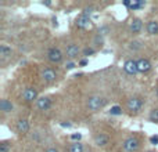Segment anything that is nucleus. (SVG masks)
Returning <instances> with one entry per match:
<instances>
[{
	"mask_svg": "<svg viewBox=\"0 0 158 152\" xmlns=\"http://www.w3.org/2000/svg\"><path fill=\"white\" fill-rule=\"evenodd\" d=\"M107 104V100L104 97L100 95H92V97L87 98V108L92 112H97L100 109H103Z\"/></svg>",
	"mask_w": 158,
	"mask_h": 152,
	"instance_id": "nucleus-1",
	"label": "nucleus"
},
{
	"mask_svg": "<svg viewBox=\"0 0 158 152\" xmlns=\"http://www.w3.org/2000/svg\"><path fill=\"white\" fill-rule=\"evenodd\" d=\"M123 150L126 152H137L140 148V141L137 137H128L122 144Z\"/></svg>",
	"mask_w": 158,
	"mask_h": 152,
	"instance_id": "nucleus-2",
	"label": "nucleus"
},
{
	"mask_svg": "<svg viewBox=\"0 0 158 152\" xmlns=\"http://www.w3.org/2000/svg\"><path fill=\"white\" fill-rule=\"evenodd\" d=\"M142 106H143V101H142V98H139V97H132L126 101V108H128V111L132 112V114H137V112L142 109Z\"/></svg>",
	"mask_w": 158,
	"mask_h": 152,
	"instance_id": "nucleus-3",
	"label": "nucleus"
},
{
	"mask_svg": "<svg viewBox=\"0 0 158 152\" xmlns=\"http://www.w3.org/2000/svg\"><path fill=\"white\" fill-rule=\"evenodd\" d=\"M63 58H64V55L60 51V49H57V47L49 49V51H47V60L52 64H60L63 61Z\"/></svg>",
	"mask_w": 158,
	"mask_h": 152,
	"instance_id": "nucleus-4",
	"label": "nucleus"
},
{
	"mask_svg": "<svg viewBox=\"0 0 158 152\" xmlns=\"http://www.w3.org/2000/svg\"><path fill=\"white\" fill-rule=\"evenodd\" d=\"M22 98L27 102H32V101H38V90L35 87H27V89L22 91Z\"/></svg>",
	"mask_w": 158,
	"mask_h": 152,
	"instance_id": "nucleus-5",
	"label": "nucleus"
},
{
	"mask_svg": "<svg viewBox=\"0 0 158 152\" xmlns=\"http://www.w3.org/2000/svg\"><path fill=\"white\" fill-rule=\"evenodd\" d=\"M123 71H125V74H128L131 76L136 75L137 72H139V69H137V61H135V60L125 61V64H123Z\"/></svg>",
	"mask_w": 158,
	"mask_h": 152,
	"instance_id": "nucleus-6",
	"label": "nucleus"
},
{
	"mask_svg": "<svg viewBox=\"0 0 158 152\" xmlns=\"http://www.w3.org/2000/svg\"><path fill=\"white\" fill-rule=\"evenodd\" d=\"M42 79H43V82H46V83H53V82H56V79H57V74H56V71L52 68H44L43 71H42Z\"/></svg>",
	"mask_w": 158,
	"mask_h": 152,
	"instance_id": "nucleus-7",
	"label": "nucleus"
},
{
	"mask_svg": "<svg viewBox=\"0 0 158 152\" xmlns=\"http://www.w3.org/2000/svg\"><path fill=\"white\" fill-rule=\"evenodd\" d=\"M90 24H92L90 17L85 15V14H81V15L75 19V25H77V28H79V29H86V28L90 26Z\"/></svg>",
	"mask_w": 158,
	"mask_h": 152,
	"instance_id": "nucleus-8",
	"label": "nucleus"
},
{
	"mask_svg": "<svg viewBox=\"0 0 158 152\" xmlns=\"http://www.w3.org/2000/svg\"><path fill=\"white\" fill-rule=\"evenodd\" d=\"M36 106L39 111H49L52 108V100L49 97H40L36 101Z\"/></svg>",
	"mask_w": 158,
	"mask_h": 152,
	"instance_id": "nucleus-9",
	"label": "nucleus"
},
{
	"mask_svg": "<svg viewBox=\"0 0 158 152\" xmlns=\"http://www.w3.org/2000/svg\"><path fill=\"white\" fill-rule=\"evenodd\" d=\"M65 53H67V57L74 60V58H78V55L81 54V49H79L78 44L71 43V44H68V46H67Z\"/></svg>",
	"mask_w": 158,
	"mask_h": 152,
	"instance_id": "nucleus-10",
	"label": "nucleus"
},
{
	"mask_svg": "<svg viewBox=\"0 0 158 152\" xmlns=\"http://www.w3.org/2000/svg\"><path fill=\"white\" fill-rule=\"evenodd\" d=\"M137 69H139L140 74H147L151 69V62L147 58H139L137 60Z\"/></svg>",
	"mask_w": 158,
	"mask_h": 152,
	"instance_id": "nucleus-11",
	"label": "nucleus"
},
{
	"mask_svg": "<svg viewBox=\"0 0 158 152\" xmlns=\"http://www.w3.org/2000/svg\"><path fill=\"white\" fill-rule=\"evenodd\" d=\"M15 129H17V133L19 134H27L29 131V122L27 119H19L15 125Z\"/></svg>",
	"mask_w": 158,
	"mask_h": 152,
	"instance_id": "nucleus-12",
	"label": "nucleus"
},
{
	"mask_svg": "<svg viewBox=\"0 0 158 152\" xmlns=\"http://www.w3.org/2000/svg\"><path fill=\"white\" fill-rule=\"evenodd\" d=\"M143 29V21L140 18H133L131 21V32L133 33V35H137V33H140Z\"/></svg>",
	"mask_w": 158,
	"mask_h": 152,
	"instance_id": "nucleus-13",
	"label": "nucleus"
},
{
	"mask_svg": "<svg viewBox=\"0 0 158 152\" xmlns=\"http://www.w3.org/2000/svg\"><path fill=\"white\" fill-rule=\"evenodd\" d=\"M0 111H2L3 114H11V112L14 111L13 102L6 100V98H2V100H0Z\"/></svg>",
	"mask_w": 158,
	"mask_h": 152,
	"instance_id": "nucleus-14",
	"label": "nucleus"
},
{
	"mask_svg": "<svg viewBox=\"0 0 158 152\" xmlns=\"http://www.w3.org/2000/svg\"><path fill=\"white\" fill-rule=\"evenodd\" d=\"M108 142H110V137L107 136V134L98 133L94 136V144L97 145V147H106Z\"/></svg>",
	"mask_w": 158,
	"mask_h": 152,
	"instance_id": "nucleus-15",
	"label": "nucleus"
},
{
	"mask_svg": "<svg viewBox=\"0 0 158 152\" xmlns=\"http://www.w3.org/2000/svg\"><path fill=\"white\" fill-rule=\"evenodd\" d=\"M146 29H147L148 35H158V21H156V19L148 21L146 25Z\"/></svg>",
	"mask_w": 158,
	"mask_h": 152,
	"instance_id": "nucleus-16",
	"label": "nucleus"
},
{
	"mask_svg": "<svg viewBox=\"0 0 158 152\" xmlns=\"http://www.w3.org/2000/svg\"><path fill=\"white\" fill-rule=\"evenodd\" d=\"M11 54H13L11 47L6 46V44H2V46H0V55H2V58H8V57H11Z\"/></svg>",
	"mask_w": 158,
	"mask_h": 152,
	"instance_id": "nucleus-17",
	"label": "nucleus"
},
{
	"mask_svg": "<svg viewBox=\"0 0 158 152\" xmlns=\"http://www.w3.org/2000/svg\"><path fill=\"white\" fill-rule=\"evenodd\" d=\"M144 4L146 3L144 2H142V0H133V2H132V4H131V10H139V8H142V7H144Z\"/></svg>",
	"mask_w": 158,
	"mask_h": 152,
	"instance_id": "nucleus-18",
	"label": "nucleus"
},
{
	"mask_svg": "<svg viewBox=\"0 0 158 152\" xmlns=\"http://www.w3.org/2000/svg\"><path fill=\"white\" fill-rule=\"evenodd\" d=\"M69 152H83V144L81 142H74L69 148Z\"/></svg>",
	"mask_w": 158,
	"mask_h": 152,
	"instance_id": "nucleus-19",
	"label": "nucleus"
},
{
	"mask_svg": "<svg viewBox=\"0 0 158 152\" xmlns=\"http://www.w3.org/2000/svg\"><path fill=\"white\" fill-rule=\"evenodd\" d=\"M110 114H111L112 116L122 115V108H121L119 105H114V106H111V109H110Z\"/></svg>",
	"mask_w": 158,
	"mask_h": 152,
	"instance_id": "nucleus-20",
	"label": "nucleus"
},
{
	"mask_svg": "<svg viewBox=\"0 0 158 152\" xmlns=\"http://www.w3.org/2000/svg\"><path fill=\"white\" fill-rule=\"evenodd\" d=\"M148 119H150L151 122H154V123H158V109L157 108H154L153 111L150 112V115H148Z\"/></svg>",
	"mask_w": 158,
	"mask_h": 152,
	"instance_id": "nucleus-21",
	"label": "nucleus"
},
{
	"mask_svg": "<svg viewBox=\"0 0 158 152\" xmlns=\"http://www.w3.org/2000/svg\"><path fill=\"white\" fill-rule=\"evenodd\" d=\"M129 49L133 50V51H137V50L142 49V42H132L131 46H129Z\"/></svg>",
	"mask_w": 158,
	"mask_h": 152,
	"instance_id": "nucleus-22",
	"label": "nucleus"
},
{
	"mask_svg": "<svg viewBox=\"0 0 158 152\" xmlns=\"http://www.w3.org/2000/svg\"><path fill=\"white\" fill-rule=\"evenodd\" d=\"M103 42H104L103 40V36L98 35V33L94 36V39H93V44H94V46H101V44H103Z\"/></svg>",
	"mask_w": 158,
	"mask_h": 152,
	"instance_id": "nucleus-23",
	"label": "nucleus"
},
{
	"mask_svg": "<svg viewBox=\"0 0 158 152\" xmlns=\"http://www.w3.org/2000/svg\"><path fill=\"white\" fill-rule=\"evenodd\" d=\"M82 54H83L85 57H89V55H93V54H94V49H92V47H87V49H85L83 51H82Z\"/></svg>",
	"mask_w": 158,
	"mask_h": 152,
	"instance_id": "nucleus-24",
	"label": "nucleus"
},
{
	"mask_svg": "<svg viewBox=\"0 0 158 152\" xmlns=\"http://www.w3.org/2000/svg\"><path fill=\"white\" fill-rule=\"evenodd\" d=\"M11 147L7 144V142H2L0 144V152H10Z\"/></svg>",
	"mask_w": 158,
	"mask_h": 152,
	"instance_id": "nucleus-25",
	"label": "nucleus"
},
{
	"mask_svg": "<svg viewBox=\"0 0 158 152\" xmlns=\"http://www.w3.org/2000/svg\"><path fill=\"white\" fill-rule=\"evenodd\" d=\"M108 32H110V28H108V26H101V28H98V35H101V36L107 35Z\"/></svg>",
	"mask_w": 158,
	"mask_h": 152,
	"instance_id": "nucleus-26",
	"label": "nucleus"
},
{
	"mask_svg": "<svg viewBox=\"0 0 158 152\" xmlns=\"http://www.w3.org/2000/svg\"><path fill=\"white\" fill-rule=\"evenodd\" d=\"M93 10H94V7H92V6H89V7H86V8H85V10H83V13H82V14H85V15H87V17H89L90 14L93 13Z\"/></svg>",
	"mask_w": 158,
	"mask_h": 152,
	"instance_id": "nucleus-27",
	"label": "nucleus"
},
{
	"mask_svg": "<svg viewBox=\"0 0 158 152\" xmlns=\"http://www.w3.org/2000/svg\"><path fill=\"white\" fill-rule=\"evenodd\" d=\"M71 138H72V140H75L77 142H79V140L82 138V134H81V133H74V134L71 136Z\"/></svg>",
	"mask_w": 158,
	"mask_h": 152,
	"instance_id": "nucleus-28",
	"label": "nucleus"
},
{
	"mask_svg": "<svg viewBox=\"0 0 158 152\" xmlns=\"http://www.w3.org/2000/svg\"><path fill=\"white\" fill-rule=\"evenodd\" d=\"M150 142L153 145H157L158 144V136H151L150 137Z\"/></svg>",
	"mask_w": 158,
	"mask_h": 152,
	"instance_id": "nucleus-29",
	"label": "nucleus"
},
{
	"mask_svg": "<svg viewBox=\"0 0 158 152\" xmlns=\"http://www.w3.org/2000/svg\"><path fill=\"white\" fill-rule=\"evenodd\" d=\"M87 65V60L86 58H83V60L79 61V66H86Z\"/></svg>",
	"mask_w": 158,
	"mask_h": 152,
	"instance_id": "nucleus-30",
	"label": "nucleus"
},
{
	"mask_svg": "<svg viewBox=\"0 0 158 152\" xmlns=\"http://www.w3.org/2000/svg\"><path fill=\"white\" fill-rule=\"evenodd\" d=\"M65 68H67V69H74V68H75V64H74V62H68Z\"/></svg>",
	"mask_w": 158,
	"mask_h": 152,
	"instance_id": "nucleus-31",
	"label": "nucleus"
},
{
	"mask_svg": "<svg viewBox=\"0 0 158 152\" xmlns=\"http://www.w3.org/2000/svg\"><path fill=\"white\" fill-rule=\"evenodd\" d=\"M131 4H132L131 0H125V2H123V6H126V7H131Z\"/></svg>",
	"mask_w": 158,
	"mask_h": 152,
	"instance_id": "nucleus-32",
	"label": "nucleus"
},
{
	"mask_svg": "<svg viewBox=\"0 0 158 152\" xmlns=\"http://www.w3.org/2000/svg\"><path fill=\"white\" fill-rule=\"evenodd\" d=\"M63 127H71V123H61Z\"/></svg>",
	"mask_w": 158,
	"mask_h": 152,
	"instance_id": "nucleus-33",
	"label": "nucleus"
},
{
	"mask_svg": "<svg viewBox=\"0 0 158 152\" xmlns=\"http://www.w3.org/2000/svg\"><path fill=\"white\" fill-rule=\"evenodd\" d=\"M46 152H58V150H56V148H49Z\"/></svg>",
	"mask_w": 158,
	"mask_h": 152,
	"instance_id": "nucleus-34",
	"label": "nucleus"
},
{
	"mask_svg": "<svg viewBox=\"0 0 158 152\" xmlns=\"http://www.w3.org/2000/svg\"><path fill=\"white\" fill-rule=\"evenodd\" d=\"M44 6H52V2H43Z\"/></svg>",
	"mask_w": 158,
	"mask_h": 152,
	"instance_id": "nucleus-35",
	"label": "nucleus"
},
{
	"mask_svg": "<svg viewBox=\"0 0 158 152\" xmlns=\"http://www.w3.org/2000/svg\"><path fill=\"white\" fill-rule=\"evenodd\" d=\"M156 97H157V98H158V86H157V87H156Z\"/></svg>",
	"mask_w": 158,
	"mask_h": 152,
	"instance_id": "nucleus-36",
	"label": "nucleus"
}]
</instances>
